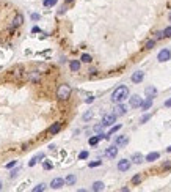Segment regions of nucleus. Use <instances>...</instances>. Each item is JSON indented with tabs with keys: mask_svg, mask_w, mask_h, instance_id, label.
I'll list each match as a JSON object with an SVG mask.
<instances>
[{
	"mask_svg": "<svg viewBox=\"0 0 171 192\" xmlns=\"http://www.w3.org/2000/svg\"><path fill=\"white\" fill-rule=\"evenodd\" d=\"M129 98V88L126 85H119L118 88H115V91L112 93V101L115 104H119V102H123L126 101Z\"/></svg>",
	"mask_w": 171,
	"mask_h": 192,
	"instance_id": "nucleus-1",
	"label": "nucleus"
},
{
	"mask_svg": "<svg viewBox=\"0 0 171 192\" xmlns=\"http://www.w3.org/2000/svg\"><path fill=\"white\" fill-rule=\"evenodd\" d=\"M71 93H72V88H71V85L68 84H61L57 88V98L60 101H68L71 98Z\"/></svg>",
	"mask_w": 171,
	"mask_h": 192,
	"instance_id": "nucleus-2",
	"label": "nucleus"
},
{
	"mask_svg": "<svg viewBox=\"0 0 171 192\" xmlns=\"http://www.w3.org/2000/svg\"><path fill=\"white\" fill-rule=\"evenodd\" d=\"M27 80L31 82V84H39L41 80V71L39 69H33L27 74Z\"/></svg>",
	"mask_w": 171,
	"mask_h": 192,
	"instance_id": "nucleus-3",
	"label": "nucleus"
},
{
	"mask_svg": "<svg viewBox=\"0 0 171 192\" xmlns=\"http://www.w3.org/2000/svg\"><path fill=\"white\" fill-rule=\"evenodd\" d=\"M170 58H171V51H170V49H162V51L159 52V55H157V60H159L160 63L168 62Z\"/></svg>",
	"mask_w": 171,
	"mask_h": 192,
	"instance_id": "nucleus-4",
	"label": "nucleus"
},
{
	"mask_svg": "<svg viewBox=\"0 0 171 192\" xmlns=\"http://www.w3.org/2000/svg\"><path fill=\"white\" fill-rule=\"evenodd\" d=\"M141 104H143V98H140L138 95H134V96H130V99H129V106H130L132 109L141 107Z\"/></svg>",
	"mask_w": 171,
	"mask_h": 192,
	"instance_id": "nucleus-5",
	"label": "nucleus"
},
{
	"mask_svg": "<svg viewBox=\"0 0 171 192\" xmlns=\"http://www.w3.org/2000/svg\"><path fill=\"white\" fill-rule=\"evenodd\" d=\"M22 24H24V14L18 13V14L14 16L13 22H11V29H18V27H20Z\"/></svg>",
	"mask_w": 171,
	"mask_h": 192,
	"instance_id": "nucleus-6",
	"label": "nucleus"
},
{
	"mask_svg": "<svg viewBox=\"0 0 171 192\" xmlns=\"http://www.w3.org/2000/svg\"><path fill=\"white\" fill-rule=\"evenodd\" d=\"M115 121H116V115L112 113V115H104L102 118V124L104 126H113Z\"/></svg>",
	"mask_w": 171,
	"mask_h": 192,
	"instance_id": "nucleus-7",
	"label": "nucleus"
},
{
	"mask_svg": "<svg viewBox=\"0 0 171 192\" xmlns=\"http://www.w3.org/2000/svg\"><path fill=\"white\" fill-rule=\"evenodd\" d=\"M130 164H132V161H129V159H121L118 162V170L119 172H127L130 168Z\"/></svg>",
	"mask_w": 171,
	"mask_h": 192,
	"instance_id": "nucleus-8",
	"label": "nucleus"
},
{
	"mask_svg": "<svg viewBox=\"0 0 171 192\" xmlns=\"http://www.w3.org/2000/svg\"><path fill=\"white\" fill-rule=\"evenodd\" d=\"M130 79H132L134 84H140V82H143V79H145V73H143V71H135Z\"/></svg>",
	"mask_w": 171,
	"mask_h": 192,
	"instance_id": "nucleus-9",
	"label": "nucleus"
},
{
	"mask_svg": "<svg viewBox=\"0 0 171 192\" xmlns=\"http://www.w3.org/2000/svg\"><path fill=\"white\" fill-rule=\"evenodd\" d=\"M116 154H118V145H113V146H108L107 150H105V156L107 157H116Z\"/></svg>",
	"mask_w": 171,
	"mask_h": 192,
	"instance_id": "nucleus-10",
	"label": "nucleus"
},
{
	"mask_svg": "<svg viewBox=\"0 0 171 192\" xmlns=\"http://www.w3.org/2000/svg\"><path fill=\"white\" fill-rule=\"evenodd\" d=\"M127 143H129V137L127 135H119V137L115 139V145H118V146H124Z\"/></svg>",
	"mask_w": 171,
	"mask_h": 192,
	"instance_id": "nucleus-11",
	"label": "nucleus"
},
{
	"mask_svg": "<svg viewBox=\"0 0 171 192\" xmlns=\"http://www.w3.org/2000/svg\"><path fill=\"white\" fill-rule=\"evenodd\" d=\"M66 183H64V179L63 178H55V179H52V183H50V188L52 189H60L61 186H64Z\"/></svg>",
	"mask_w": 171,
	"mask_h": 192,
	"instance_id": "nucleus-12",
	"label": "nucleus"
},
{
	"mask_svg": "<svg viewBox=\"0 0 171 192\" xmlns=\"http://www.w3.org/2000/svg\"><path fill=\"white\" fill-rule=\"evenodd\" d=\"M145 95H146V98H154L157 95V88H156V87H152V85L146 87V88H145Z\"/></svg>",
	"mask_w": 171,
	"mask_h": 192,
	"instance_id": "nucleus-13",
	"label": "nucleus"
},
{
	"mask_svg": "<svg viewBox=\"0 0 171 192\" xmlns=\"http://www.w3.org/2000/svg\"><path fill=\"white\" fill-rule=\"evenodd\" d=\"M130 161L134 162V164H141L143 161H145V157H143L141 153H134V154H132V157H130Z\"/></svg>",
	"mask_w": 171,
	"mask_h": 192,
	"instance_id": "nucleus-14",
	"label": "nucleus"
},
{
	"mask_svg": "<svg viewBox=\"0 0 171 192\" xmlns=\"http://www.w3.org/2000/svg\"><path fill=\"white\" fill-rule=\"evenodd\" d=\"M160 157V153H157V151H152V153H149L146 157H145V161H148V162H154V161H157V159Z\"/></svg>",
	"mask_w": 171,
	"mask_h": 192,
	"instance_id": "nucleus-15",
	"label": "nucleus"
},
{
	"mask_svg": "<svg viewBox=\"0 0 171 192\" xmlns=\"http://www.w3.org/2000/svg\"><path fill=\"white\" fill-rule=\"evenodd\" d=\"M60 129H61V123H53L50 128H49V132H50L52 135H55V134L60 132Z\"/></svg>",
	"mask_w": 171,
	"mask_h": 192,
	"instance_id": "nucleus-16",
	"label": "nucleus"
},
{
	"mask_svg": "<svg viewBox=\"0 0 171 192\" xmlns=\"http://www.w3.org/2000/svg\"><path fill=\"white\" fill-rule=\"evenodd\" d=\"M94 192H101L105 189V184L102 183V181H96V183H93V188H91Z\"/></svg>",
	"mask_w": 171,
	"mask_h": 192,
	"instance_id": "nucleus-17",
	"label": "nucleus"
},
{
	"mask_svg": "<svg viewBox=\"0 0 171 192\" xmlns=\"http://www.w3.org/2000/svg\"><path fill=\"white\" fill-rule=\"evenodd\" d=\"M126 110H127V109H126V106H123V104H118L116 106V109H115V115H116V117H121V115H124L126 113Z\"/></svg>",
	"mask_w": 171,
	"mask_h": 192,
	"instance_id": "nucleus-18",
	"label": "nucleus"
},
{
	"mask_svg": "<svg viewBox=\"0 0 171 192\" xmlns=\"http://www.w3.org/2000/svg\"><path fill=\"white\" fill-rule=\"evenodd\" d=\"M69 68L72 73H77V71L80 69V60H72V62L69 63Z\"/></svg>",
	"mask_w": 171,
	"mask_h": 192,
	"instance_id": "nucleus-19",
	"label": "nucleus"
},
{
	"mask_svg": "<svg viewBox=\"0 0 171 192\" xmlns=\"http://www.w3.org/2000/svg\"><path fill=\"white\" fill-rule=\"evenodd\" d=\"M152 107V98H148L146 101H143L141 104V110L145 112V110H149V109Z\"/></svg>",
	"mask_w": 171,
	"mask_h": 192,
	"instance_id": "nucleus-20",
	"label": "nucleus"
},
{
	"mask_svg": "<svg viewBox=\"0 0 171 192\" xmlns=\"http://www.w3.org/2000/svg\"><path fill=\"white\" fill-rule=\"evenodd\" d=\"M75 181H77V177H75V175H68V177H66V179H64V183L68 184V186H74Z\"/></svg>",
	"mask_w": 171,
	"mask_h": 192,
	"instance_id": "nucleus-21",
	"label": "nucleus"
},
{
	"mask_svg": "<svg viewBox=\"0 0 171 192\" xmlns=\"http://www.w3.org/2000/svg\"><path fill=\"white\" fill-rule=\"evenodd\" d=\"M99 140H101V137H99V134H97V135H93V137H90L88 143H90L91 146H96V145L99 143Z\"/></svg>",
	"mask_w": 171,
	"mask_h": 192,
	"instance_id": "nucleus-22",
	"label": "nucleus"
},
{
	"mask_svg": "<svg viewBox=\"0 0 171 192\" xmlns=\"http://www.w3.org/2000/svg\"><path fill=\"white\" fill-rule=\"evenodd\" d=\"M156 43H157V40H149V41H146L145 49H148V51H151V49H154V46H156Z\"/></svg>",
	"mask_w": 171,
	"mask_h": 192,
	"instance_id": "nucleus-23",
	"label": "nucleus"
},
{
	"mask_svg": "<svg viewBox=\"0 0 171 192\" xmlns=\"http://www.w3.org/2000/svg\"><path fill=\"white\" fill-rule=\"evenodd\" d=\"M121 129V124H116V126H112V129L108 131V134H107V139H110V135L115 134V132H118V131Z\"/></svg>",
	"mask_w": 171,
	"mask_h": 192,
	"instance_id": "nucleus-24",
	"label": "nucleus"
},
{
	"mask_svg": "<svg viewBox=\"0 0 171 192\" xmlns=\"http://www.w3.org/2000/svg\"><path fill=\"white\" fill-rule=\"evenodd\" d=\"M80 60H82L83 63H91V62H93V58H91L90 54H83V55L80 57Z\"/></svg>",
	"mask_w": 171,
	"mask_h": 192,
	"instance_id": "nucleus-25",
	"label": "nucleus"
},
{
	"mask_svg": "<svg viewBox=\"0 0 171 192\" xmlns=\"http://www.w3.org/2000/svg\"><path fill=\"white\" fill-rule=\"evenodd\" d=\"M141 179H143V177H141V175H135V177L132 178V184H134V186L140 184V183H141Z\"/></svg>",
	"mask_w": 171,
	"mask_h": 192,
	"instance_id": "nucleus-26",
	"label": "nucleus"
},
{
	"mask_svg": "<svg viewBox=\"0 0 171 192\" xmlns=\"http://www.w3.org/2000/svg\"><path fill=\"white\" fill-rule=\"evenodd\" d=\"M44 189H46V184L41 183V184H38V186H35V188H33V192H42Z\"/></svg>",
	"mask_w": 171,
	"mask_h": 192,
	"instance_id": "nucleus-27",
	"label": "nucleus"
},
{
	"mask_svg": "<svg viewBox=\"0 0 171 192\" xmlns=\"http://www.w3.org/2000/svg\"><path fill=\"white\" fill-rule=\"evenodd\" d=\"M151 117H152V115H151V113H146V115H143V117H141V120H140V123L143 124V123H146V121H149V120H151Z\"/></svg>",
	"mask_w": 171,
	"mask_h": 192,
	"instance_id": "nucleus-28",
	"label": "nucleus"
},
{
	"mask_svg": "<svg viewBox=\"0 0 171 192\" xmlns=\"http://www.w3.org/2000/svg\"><path fill=\"white\" fill-rule=\"evenodd\" d=\"M55 3H57V0H44V2H42L44 7H53Z\"/></svg>",
	"mask_w": 171,
	"mask_h": 192,
	"instance_id": "nucleus-29",
	"label": "nucleus"
},
{
	"mask_svg": "<svg viewBox=\"0 0 171 192\" xmlns=\"http://www.w3.org/2000/svg\"><path fill=\"white\" fill-rule=\"evenodd\" d=\"M19 175V167H16L14 170H11V173H10V178H16Z\"/></svg>",
	"mask_w": 171,
	"mask_h": 192,
	"instance_id": "nucleus-30",
	"label": "nucleus"
},
{
	"mask_svg": "<svg viewBox=\"0 0 171 192\" xmlns=\"http://www.w3.org/2000/svg\"><path fill=\"white\" fill-rule=\"evenodd\" d=\"M163 35H165V38H171V27H167L163 30Z\"/></svg>",
	"mask_w": 171,
	"mask_h": 192,
	"instance_id": "nucleus-31",
	"label": "nucleus"
},
{
	"mask_svg": "<svg viewBox=\"0 0 171 192\" xmlns=\"http://www.w3.org/2000/svg\"><path fill=\"white\" fill-rule=\"evenodd\" d=\"M165 38V35H163V32H156V38H154V40H163Z\"/></svg>",
	"mask_w": 171,
	"mask_h": 192,
	"instance_id": "nucleus-32",
	"label": "nucleus"
},
{
	"mask_svg": "<svg viewBox=\"0 0 171 192\" xmlns=\"http://www.w3.org/2000/svg\"><path fill=\"white\" fill-rule=\"evenodd\" d=\"M162 168H163V170H171V161H167V162H163Z\"/></svg>",
	"mask_w": 171,
	"mask_h": 192,
	"instance_id": "nucleus-33",
	"label": "nucleus"
},
{
	"mask_svg": "<svg viewBox=\"0 0 171 192\" xmlns=\"http://www.w3.org/2000/svg\"><path fill=\"white\" fill-rule=\"evenodd\" d=\"M93 118V112L90 110V112H86L85 115H83V120H85V121H88V120H91Z\"/></svg>",
	"mask_w": 171,
	"mask_h": 192,
	"instance_id": "nucleus-34",
	"label": "nucleus"
},
{
	"mask_svg": "<svg viewBox=\"0 0 171 192\" xmlns=\"http://www.w3.org/2000/svg\"><path fill=\"white\" fill-rule=\"evenodd\" d=\"M101 164H102V161H94V162H90V164H88V166H90V167L93 168V167H99V166H101Z\"/></svg>",
	"mask_w": 171,
	"mask_h": 192,
	"instance_id": "nucleus-35",
	"label": "nucleus"
},
{
	"mask_svg": "<svg viewBox=\"0 0 171 192\" xmlns=\"http://www.w3.org/2000/svg\"><path fill=\"white\" fill-rule=\"evenodd\" d=\"M38 161H39V159H38V156H35V157H33L31 161L28 162V166H30V167H33V166H36V162H38Z\"/></svg>",
	"mask_w": 171,
	"mask_h": 192,
	"instance_id": "nucleus-36",
	"label": "nucleus"
},
{
	"mask_svg": "<svg viewBox=\"0 0 171 192\" xmlns=\"http://www.w3.org/2000/svg\"><path fill=\"white\" fill-rule=\"evenodd\" d=\"M52 167H53V166H52L50 162H44V164H42V168H44V170H50Z\"/></svg>",
	"mask_w": 171,
	"mask_h": 192,
	"instance_id": "nucleus-37",
	"label": "nucleus"
},
{
	"mask_svg": "<svg viewBox=\"0 0 171 192\" xmlns=\"http://www.w3.org/2000/svg\"><path fill=\"white\" fill-rule=\"evenodd\" d=\"M14 166H18V161H11V162H8L5 167H7V168H11V167H14Z\"/></svg>",
	"mask_w": 171,
	"mask_h": 192,
	"instance_id": "nucleus-38",
	"label": "nucleus"
},
{
	"mask_svg": "<svg viewBox=\"0 0 171 192\" xmlns=\"http://www.w3.org/2000/svg\"><path fill=\"white\" fill-rule=\"evenodd\" d=\"M88 157V151H82L79 154V159H86Z\"/></svg>",
	"mask_w": 171,
	"mask_h": 192,
	"instance_id": "nucleus-39",
	"label": "nucleus"
},
{
	"mask_svg": "<svg viewBox=\"0 0 171 192\" xmlns=\"http://www.w3.org/2000/svg\"><path fill=\"white\" fill-rule=\"evenodd\" d=\"M102 126H104V124H97V126H94V131H96V132H101V131H102Z\"/></svg>",
	"mask_w": 171,
	"mask_h": 192,
	"instance_id": "nucleus-40",
	"label": "nucleus"
},
{
	"mask_svg": "<svg viewBox=\"0 0 171 192\" xmlns=\"http://www.w3.org/2000/svg\"><path fill=\"white\" fill-rule=\"evenodd\" d=\"M93 101H94V98H93V96H90V98H86V99H85V102H86V104H91Z\"/></svg>",
	"mask_w": 171,
	"mask_h": 192,
	"instance_id": "nucleus-41",
	"label": "nucleus"
},
{
	"mask_svg": "<svg viewBox=\"0 0 171 192\" xmlns=\"http://www.w3.org/2000/svg\"><path fill=\"white\" fill-rule=\"evenodd\" d=\"M165 107H171V98H170V99L165 101Z\"/></svg>",
	"mask_w": 171,
	"mask_h": 192,
	"instance_id": "nucleus-42",
	"label": "nucleus"
},
{
	"mask_svg": "<svg viewBox=\"0 0 171 192\" xmlns=\"http://www.w3.org/2000/svg\"><path fill=\"white\" fill-rule=\"evenodd\" d=\"M31 19H33V21H38V19H39V14H36V13L31 14Z\"/></svg>",
	"mask_w": 171,
	"mask_h": 192,
	"instance_id": "nucleus-43",
	"label": "nucleus"
},
{
	"mask_svg": "<svg viewBox=\"0 0 171 192\" xmlns=\"http://www.w3.org/2000/svg\"><path fill=\"white\" fill-rule=\"evenodd\" d=\"M167 153H171V145H170V146L167 148Z\"/></svg>",
	"mask_w": 171,
	"mask_h": 192,
	"instance_id": "nucleus-44",
	"label": "nucleus"
},
{
	"mask_svg": "<svg viewBox=\"0 0 171 192\" xmlns=\"http://www.w3.org/2000/svg\"><path fill=\"white\" fill-rule=\"evenodd\" d=\"M2 189H3V183L0 181V191H2Z\"/></svg>",
	"mask_w": 171,
	"mask_h": 192,
	"instance_id": "nucleus-45",
	"label": "nucleus"
},
{
	"mask_svg": "<svg viewBox=\"0 0 171 192\" xmlns=\"http://www.w3.org/2000/svg\"><path fill=\"white\" fill-rule=\"evenodd\" d=\"M64 2H66V3H71V2H74V0H64Z\"/></svg>",
	"mask_w": 171,
	"mask_h": 192,
	"instance_id": "nucleus-46",
	"label": "nucleus"
},
{
	"mask_svg": "<svg viewBox=\"0 0 171 192\" xmlns=\"http://www.w3.org/2000/svg\"><path fill=\"white\" fill-rule=\"evenodd\" d=\"M168 19H170V22H171V13H170V16H168Z\"/></svg>",
	"mask_w": 171,
	"mask_h": 192,
	"instance_id": "nucleus-47",
	"label": "nucleus"
}]
</instances>
